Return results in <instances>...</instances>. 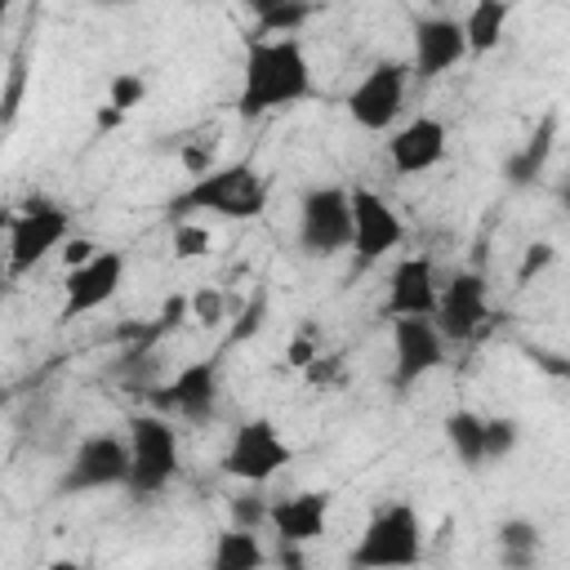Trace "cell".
I'll list each match as a JSON object with an SVG mask.
<instances>
[{
  "label": "cell",
  "mask_w": 570,
  "mask_h": 570,
  "mask_svg": "<svg viewBox=\"0 0 570 570\" xmlns=\"http://www.w3.org/2000/svg\"><path fill=\"white\" fill-rule=\"evenodd\" d=\"M401 245H405L401 214L374 187H352V254L361 263H379Z\"/></svg>",
  "instance_id": "cell-12"
},
{
  "label": "cell",
  "mask_w": 570,
  "mask_h": 570,
  "mask_svg": "<svg viewBox=\"0 0 570 570\" xmlns=\"http://www.w3.org/2000/svg\"><path fill=\"white\" fill-rule=\"evenodd\" d=\"M169 245H174L178 258H200V254L209 249V227H205V223H191V218H178Z\"/></svg>",
  "instance_id": "cell-28"
},
{
  "label": "cell",
  "mask_w": 570,
  "mask_h": 570,
  "mask_svg": "<svg viewBox=\"0 0 570 570\" xmlns=\"http://www.w3.org/2000/svg\"><path fill=\"white\" fill-rule=\"evenodd\" d=\"M490 316V285L481 272H454L450 281H441V298H436V325L450 343H468L481 334Z\"/></svg>",
  "instance_id": "cell-13"
},
{
  "label": "cell",
  "mask_w": 570,
  "mask_h": 570,
  "mask_svg": "<svg viewBox=\"0 0 570 570\" xmlns=\"http://www.w3.org/2000/svg\"><path fill=\"white\" fill-rule=\"evenodd\" d=\"M445 151H450V129L436 116H414V120L396 125L392 138H387V165L401 178H414V174L436 169L445 160Z\"/></svg>",
  "instance_id": "cell-16"
},
{
  "label": "cell",
  "mask_w": 570,
  "mask_h": 570,
  "mask_svg": "<svg viewBox=\"0 0 570 570\" xmlns=\"http://www.w3.org/2000/svg\"><path fill=\"white\" fill-rule=\"evenodd\" d=\"M249 13L258 36H294L307 22L312 0H249Z\"/></svg>",
  "instance_id": "cell-22"
},
{
  "label": "cell",
  "mask_w": 570,
  "mask_h": 570,
  "mask_svg": "<svg viewBox=\"0 0 570 570\" xmlns=\"http://www.w3.org/2000/svg\"><path fill=\"white\" fill-rule=\"evenodd\" d=\"M142 98H147V80H142V71H116V76L107 80V102H111V107L134 111Z\"/></svg>",
  "instance_id": "cell-26"
},
{
  "label": "cell",
  "mask_w": 570,
  "mask_h": 570,
  "mask_svg": "<svg viewBox=\"0 0 570 570\" xmlns=\"http://www.w3.org/2000/svg\"><path fill=\"white\" fill-rule=\"evenodd\" d=\"M156 405L178 423H205L218 410V361H187L165 387H156Z\"/></svg>",
  "instance_id": "cell-15"
},
{
  "label": "cell",
  "mask_w": 570,
  "mask_h": 570,
  "mask_svg": "<svg viewBox=\"0 0 570 570\" xmlns=\"http://www.w3.org/2000/svg\"><path fill=\"white\" fill-rule=\"evenodd\" d=\"M441 298V276L428 254H405L392 267L387 294H383V316H436Z\"/></svg>",
  "instance_id": "cell-17"
},
{
  "label": "cell",
  "mask_w": 570,
  "mask_h": 570,
  "mask_svg": "<svg viewBox=\"0 0 570 570\" xmlns=\"http://www.w3.org/2000/svg\"><path fill=\"white\" fill-rule=\"evenodd\" d=\"M548 138H552V120H543V129H539L534 138H525V147L503 160V178H508L512 187H525V183H534V178L543 174V160H548V147H552Z\"/></svg>",
  "instance_id": "cell-24"
},
{
  "label": "cell",
  "mask_w": 570,
  "mask_h": 570,
  "mask_svg": "<svg viewBox=\"0 0 570 570\" xmlns=\"http://www.w3.org/2000/svg\"><path fill=\"white\" fill-rule=\"evenodd\" d=\"M316 356H321V347H316L312 334H294V338L285 343V365H294V370H307Z\"/></svg>",
  "instance_id": "cell-31"
},
{
  "label": "cell",
  "mask_w": 570,
  "mask_h": 570,
  "mask_svg": "<svg viewBox=\"0 0 570 570\" xmlns=\"http://www.w3.org/2000/svg\"><path fill=\"white\" fill-rule=\"evenodd\" d=\"M272 521V499L245 490V494H232V525H245V530H263Z\"/></svg>",
  "instance_id": "cell-27"
},
{
  "label": "cell",
  "mask_w": 570,
  "mask_h": 570,
  "mask_svg": "<svg viewBox=\"0 0 570 570\" xmlns=\"http://www.w3.org/2000/svg\"><path fill=\"white\" fill-rule=\"evenodd\" d=\"M209 566L214 570H258V566H267V548L258 543V530L227 525L209 548Z\"/></svg>",
  "instance_id": "cell-21"
},
{
  "label": "cell",
  "mask_w": 570,
  "mask_h": 570,
  "mask_svg": "<svg viewBox=\"0 0 570 570\" xmlns=\"http://www.w3.org/2000/svg\"><path fill=\"white\" fill-rule=\"evenodd\" d=\"M428 4H441V0H428Z\"/></svg>",
  "instance_id": "cell-35"
},
{
  "label": "cell",
  "mask_w": 570,
  "mask_h": 570,
  "mask_svg": "<svg viewBox=\"0 0 570 570\" xmlns=\"http://www.w3.org/2000/svg\"><path fill=\"white\" fill-rule=\"evenodd\" d=\"M552 263H557V245H552V240H530V245L521 249V263H517V285H530V281L543 276Z\"/></svg>",
  "instance_id": "cell-29"
},
{
  "label": "cell",
  "mask_w": 570,
  "mask_h": 570,
  "mask_svg": "<svg viewBox=\"0 0 570 570\" xmlns=\"http://www.w3.org/2000/svg\"><path fill=\"white\" fill-rule=\"evenodd\" d=\"M272 191L267 178L249 165V160H232V165H214L205 174H191V183L169 200V214L178 218H223V223H249L267 209Z\"/></svg>",
  "instance_id": "cell-2"
},
{
  "label": "cell",
  "mask_w": 570,
  "mask_h": 570,
  "mask_svg": "<svg viewBox=\"0 0 570 570\" xmlns=\"http://www.w3.org/2000/svg\"><path fill=\"white\" fill-rule=\"evenodd\" d=\"M494 543H499L503 566H530L539 557V525L525 517H508L494 525Z\"/></svg>",
  "instance_id": "cell-23"
},
{
  "label": "cell",
  "mask_w": 570,
  "mask_h": 570,
  "mask_svg": "<svg viewBox=\"0 0 570 570\" xmlns=\"http://www.w3.org/2000/svg\"><path fill=\"white\" fill-rule=\"evenodd\" d=\"M566 200H570V191H566Z\"/></svg>",
  "instance_id": "cell-36"
},
{
  "label": "cell",
  "mask_w": 570,
  "mask_h": 570,
  "mask_svg": "<svg viewBox=\"0 0 570 570\" xmlns=\"http://www.w3.org/2000/svg\"><path fill=\"white\" fill-rule=\"evenodd\" d=\"M303 374H307V383H321V387H325V383H334V379L343 374V361H338V356H316Z\"/></svg>",
  "instance_id": "cell-32"
},
{
  "label": "cell",
  "mask_w": 570,
  "mask_h": 570,
  "mask_svg": "<svg viewBox=\"0 0 570 570\" xmlns=\"http://www.w3.org/2000/svg\"><path fill=\"white\" fill-rule=\"evenodd\" d=\"M125 116H129V111H120V107L102 102V107H98V116H94V125H98V129H116V125H120Z\"/></svg>",
  "instance_id": "cell-34"
},
{
  "label": "cell",
  "mask_w": 570,
  "mask_h": 570,
  "mask_svg": "<svg viewBox=\"0 0 570 570\" xmlns=\"http://www.w3.org/2000/svg\"><path fill=\"white\" fill-rule=\"evenodd\" d=\"M441 432H445L450 454H454L468 472L490 468V459H485V414H476V410H450L445 423H441Z\"/></svg>",
  "instance_id": "cell-19"
},
{
  "label": "cell",
  "mask_w": 570,
  "mask_h": 570,
  "mask_svg": "<svg viewBox=\"0 0 570 570\" xmlns=\"http://www.w3.org/2000/svg\"><path fill=\"white\" fill-rule=\"evenodd\" d=\"M125 285V254L120 249H98L89 263L67 267V289H62V321H80L98 307H107Z\"/></svg>",
  "instance_id": "cell-11"
},
{
  "label": "cell",
  "mask_w": 570,
  "mask_h": 570,
  "mask_svg": "<svg viewBox=\"0 0 570 570\" xmlns=\"http://www.w3.org/2000/svg\"><path fill=\"white\" fill-rule=\"evenodd\" d=\"M129 485V436L116 432H89L76 441L71 463L62 472V490H111Z\"/></svg>",
  "instance_id": "cell-10"
},
{
  "label": "cell",
  "mask_w": 570,
  "mask_h": 570,
  "mask_svg": "<svg viewBox=\"0 0 570 570\" xmlns=\"http://www.w3.org/2000/svg\"><path fill=\"white\" fill-rule=\"evenodd\" d=\"M445 347H450V338L441 334V325L432 316H392V370H387V383L396 392H410L419 379H428L432 370L445 365Z\"/></svg>",
  "instance_id": "cell-9"
},
{
  "label": "cell",
  "mask_w": 570,
  "mask_h": 570,
  "mask_svg": "<svg viewBox=\"0 0 570 570\" xmlns=\"http://www.w3.org/2000/svg\"><path fill=\"white\" fill-rule=\"evenodd\" d=\"M129 490L134 494H160L178 472V428L160 410L129 414Z\"/></svg>",
  "instance_id": "cell-4"
},
{
  "label": "cell",
  "mask_w": 570,
  "mask_h": 570,
  "mask_svg": "<svg viewBox=\"0 0 570 570\" xmlns=\"http://www.w3.org/2000/svg\"><path fill=\"white\" fill-rule=\"evenodd\" d=\"M294 459V445L276 432L272 419H245L232 441L223 445V459L218 468L232 476V481H245V485H267L285 463Z\"/></svg>",
  "instance_id": "cell-8"
},
{
  "label": "cell",
  "mask_w": 570,
  "mask_h": 570,
  "mask_svg": "<svg viewBox=\"0 0 570 570\" xmlns=\"http://www.w3.org/2000/svg\"><path fill=\"white\" fill-rule=\"evenodd\" d=\"M298 245L312 258L352 249V187H307L298 200Z\"/></svg>",
  "instance_id": "cell-7"
},
{
  "label": "cell",
  "mask_w": 570,
  "mask_h": 570,
  "mask_svg": "<svg viewBox=\"0 0 570 570\" xmlns=\"http://www.w3.org/2000/svg\"><path fill=\"white\" fill-rule=\"evenodd\" d=\"M4 240H9V272L22 276L71 240V214L49 196H31L22 209L9 214Z\"/></svg>",
  "instance_id": "cell-5"
},
{
  "label": "cell",
  "mask_w": 570,
  "mask_h": 570,
  "mask_svg": "<svg viewBox=\"0 0 570 570\" xmlns=\"http://www.w3.org/2000/svg\"><path fill=\"white\" fill-rule=\"evenodd\" d=\"M410 62H396V58H383V62H374L356 85H352V94H347V116H352V125L356 129H365V134H387L396 120H401V111H405V98H410Z\"/></svg>",
  "instance_id": "cell-6"
},
{
  "label": "cell",
  "mask_w": 570,
  "mask_h": 570,
  "mask_svg": "<svg viewBox=\"0 0 570 570\" xmlns=\"http://www.w3.org/2000/svg\"><path fill=\"white\" fill-rule=\"evenodd\" d=\"M517 441H521L517 419H508V414L485 419V459H490V463H503V459L517 450Z\"/></svg>",
  "instance_id": "cell-25"
},
{
  "label": "cell",
  "mask_w": 570,
  "mask_h": 570,
  "mask_svg": "<svg viewBox=\"0 0 570 570\" xmlns=\"http://www.w3.org/2000/svg\"><path fill=\"white\" fill-rule=\"evenodd\" d=\"M423 561V521H419V508L414 503H383L356 548H352V566L361 570H392V566H414Z\"/></svg>",
  "instance_id": "cell-3"
},
{
  "label": "cell",
  "mask_w": 570,
  "mask_h": 570,
  "mask_svg": "<svg viewBox=\"0 0 570 570\" xmlns=\"http://www.w3.org/2000/svg\"><path fill=\"white\" fill-rule=\"evenodd\" d=\"M330 490H294L285 499H272V521L267 530L281 539V543H312L325 534L330 525Z\"/></svg>",
  "instance_id": "cell-18"
},
{
  "label": "cell",
  "mask_w": 570,
  "mask_h": 570,
  "mask_svg": "<svg viewBox=\"0 0 570 570\" xmlns=\"http://www.w3.org/2000/svg\"><path fill=\"white\" fill-rule=\"evenodd\" d=\"M468 58V36H463V18L450 13H423L414 22V49H410V71L419 80H441L445 71H454Z\"/></svg>",
  "instance_id": "cell-14"
},
{
  "label": "cell",
  "mask_w": 570,
  "mask_h": 570,
  "mask_svg": "<svg viewBox=\"0 0 570 570\" xmlns=\"http://www.w3.org/2000/svg\"><path fill=\"white\" fill-rule=\"evenodd\" d=\"M191 316H196L200 325H223L227 298H223L218 289H196V294H191Z\"/></svg>",
  "instance_id": "cell-30"
},
{
  "label": "cell",
  "mask_w": 570,
  "mask_h": 570,
  "mask_svg": "<svg viewBox=\"0 0 570 570\" xmlns=\"http://www.w3.org/2000/svg\"><path fill=\"white\" fill-rule=\"evenodd\" d=\"M94 254H98V245H94L89 236H71V240L62 245V263H67V267H80V263H89Z\"/></svg>",
  "instance_id": "cell-33"
},
{
  "label": "cell",
  "mask_w": 570,
  "mask_h": 570,
  "mask_svg": "<svg viewBox=\"0 0 570 570\" xmlns=\"http://www.w3.org/2000/svg\"><path fill=\"white\" fill-rule=\"evenodd\" d=\"M512 4L508 0H472V9L463 13V36H468V53H494L503 31H508Z\"/></svg>",
  "instance_id": "cell-20"
},
{
  "label": "cell",
  "mask_w": 570,
  "mask_h": 570,
  "mask_svg": "<svg viewBox=\"0 0 570 570\" xmlns=\"http://www.w3.org/2000/svg\"><path fill=\"white\" fill-rule=\"evenodd\" d=\"M312 94H316V80H312V62L298 36H258L245 49L240 89H236V111L245 120L289 111L307 102Z\"/></svg>",
  "instance_id": "cell-1"
}]
</instances>
